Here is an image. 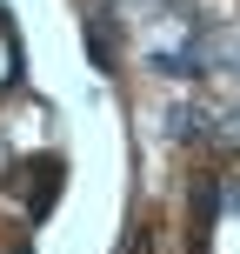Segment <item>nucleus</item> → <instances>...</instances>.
<instances>
[{
    "instance_id": "1",
    "label": "nucleus",
    "mask_w": 240,
    "mask_h": 254,
    "mask_svg": "<svg viewBox=\"0 0 240 254\" xmlns=\"http://www.w3.org/2000/svg\"><path fill=\"white\" fill-rule=\"evenodd\" d=\"M214 207H220V181H193V228L207 234V221H214Z\"/></svg>"
}]
</instances>
